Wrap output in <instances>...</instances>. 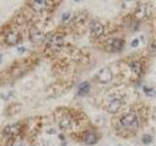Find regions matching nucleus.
I'll list each match as a JSON object with an SVG mask.
<instances>
[{"mask_svg":"<svg viewBox=\"0 0 156 146\" xmlns=\"http://www.w3.org/2000/svg\"><path fill=\"white\" fill-rule=\"evenodd\" d=\"M69 17V14H66V15H63V17H62V19H66V18H68Z\"/></svg>","mask_w":156,"mask_h":146,"instance_id":"a211bd4d","label":"nucleus"},{"mask_svg":"<svg viewBox=\"0 0 156 146\" xmlns=\"http://www.w3.org/2000/svg\"><path fill=\"white\" fill-rule=\"evenodd\" d=\"M58 126L62 130H70L73 128V120L68 116H65L61 119Z\"/></svg>","mask_w":156,"mask_h":146,"instance_id":"1a4fd4ad","label":"nucleus"},{"mask_svg":"<svg viewBox=\"0 0 156 146\" xmlns=\"http://www.w3.org/2000/svg\"><path fill=\"white\" fill-rule=\"evenodd\" d=\"M21 40V35L17 31H10L5 36V42L8 45H16Z\"/></svg>","mask_w":156,"mask_h":146,"instance_id":"0eeeda50","label":"nucleus"},{"mask_svg":"<svg viewBox=\"0 0 156 146\" xmlns=\"http://www.w3.org/2000/svg\"><path fill=\"white\" fill-rule=\"evenodd\" d=\"M90 30H91V34L93 36L96 38H99L104 34V26H102V24L100 22L94 21L91 24Z\"/></svg>","mask_w":156,"mask_h":146,"instance_id":"39448f33","label":"nucleus"},{"mask_svg":"<svg viewBox=\"0 0 156 146\" xmlns=\"http://www.w3.org/2000/svg\"><path fill=\"white\" fill-rule=\"evenodd\" d=\"M120 124L128 130H136L139 128L140 125L139 117L134 112H129L120 119Z\"/></svg>","mask_w":156,"mask_h":146,"instance_id":"f257e3e1","label":"nucleus"},{"mask_svg":"<svg viewBox=\"0 0 156 146\" xmlns=\"http://www.w3.org/2000/svg\"><path fill=\"white\" fill-rule=\"evenodd\" d=\"M122 103H123V101H122L121 97L113 96L110 99V101L108 102V105H107V110H108L110 113H115V112H117L120 109V107L122 106Z\"/></svg>","mask_w":156,"mask_h":146,"instance_id":"20e7f679","label":"nucleus"},{"mask_svg":"<svg viewBox=\"0 0 156 146\" xmlns=\"http://www.w3.org/2000/svg\"><path fill=\"white\" fill-rule=\"evenodd\" d=\"M63 46V37L60 33H55L47 41V48L52 52H58Z\"/></svg>","mask_w":156,"mask_h":146,"instance_id":"f03ea898","label":"nucleus"},{"mask_svg":"<svg viewBox=\"0 0 156 146\" xmlns=\"http://www.w3.org/2000/svg\"><path fill=\"white\" fill-rule=\"evenodd\" d=\"M144 92H146L148 96H152L153 95V90L148 89V88H144Z\"/></svg>","mask_w":156,"mask_h":146,"instance_id":"dca6fc26","label":"nucleus"},{"mask_svg":"<svg viewBox=\"0 0 156 146\" xmlns=\"http://www.w3.org/2000/svg\"><path fill=\"white\" fill-rule=\"evenodd\" d=\"M84 142L88 145H93L97 142V136L92 131H88L84 135Z\"/></svg>","mask_w":156,"mask_h":146,"instance_id":"9b49d317","label":"nucleus"},{"mask_svg":"<svg viewBox=\"0 0 156 146\" xmlns=\"http://www.w3.org/2000/svg\"><path fill=\"white\" fill-rule=\"evenodd\" d=\"M97 78L101 81V83H106L112 79V73L109 68H102V69L98 73Z\"/></svg>","mask_w":156,"mask_h":146,"instance_id":"6e6552de","label":"nucleus"},{"mask_svg":"<svg viewBox=\"0 0 156 146\" xmlns=\"http://www.w3.org/2000/svg\"><path fill=\"white\" fill-rule=\"evenodd\" d=\"M151 141H152V137H151V136L148 135V134L144 135V137H143V142H144V144H148V143L151 142Z\"/></svg>","mask_w":156,"mask_h":146,"instance_id":"2eb2a0df","label":"nucleus"},{"mask_svg":"<svg viewBox=\"0 0 156 146\" xmlns=\"http://www.w3.org/2000/svg\"><path fill=\"white\" fill-rule=\"evenodd\" d=\"M124 45V42L123 40H121V39H114L113 41H112V43L110 44V49L111 51L113 52H117V51H120L122 47H123Z\"/></svg>","mask_w":156,"mask_h":146,"instance_id":"f8f14e48","label":"nucleus"},{"mask_svg":"<svg viewBox=\"0 0 156 146\" xmlns=\"http://www.w3.org/2000/svg\"><path fill=\"white\" fill-rule=\"evenodd\" d=\"M90 90V84L88 82H83L79 85L78 88V92H79V95H85L87 94Z\"/></svg>","mask_w":156,"mask_h":146,"instance_id":"4468645a","label":"nucleus"},{"mask_svg":"<svg viewBox=\"0 0 156 146\" xmlns=\"http://www.w3.org/2000/svg\"><path fill=\"white\" fill-rule=\"evenodd\" d=\"M138 45H139V40H138V39H135V40L132 42V46H133V47H136Z\"/></svg>","mask_w":156,"mask_h":146,"instance_id":"f3484780","label":"nucleus"},{"mask_svg":"<svg viewBox=\"0 0 156 146\" xmlns=\"http://www.w3.org/2000/svg\"><path fill=\"white\" fill-rule=\"evenodd\" d=\"M130 69L135 74L139 75L141 73V65L139 61H132L130 63Z\"/></svg>","mask_w":156,"mask_h":146,"instance_id":"ddd939ff","label":"nucleus"},{"mask_svg":"<svg viewBox=\"0 0 156 146\" xmlns=\"http://www.w3.org/2000/svg\"><path fill=\"white\" fill-rule=\"evenodd\" d=\"M22 130V127L20 124H13L9 125L7 127H5V129L3 130V134L6 137H15L17 136Z\"/></svg>","mask_w":156,"mask_h":146,"instance_id":"7ed1b4c3","label":"nucleus"},{"mask_svg":"<svg viewBox=\"0 0 156 146\" xmlns=\"http://www.w3.org/2000/svg\"><path fill=\"white\" fill-rule=\"evenodd\" d=\"M24 50H26V49H23V48H20V49H19V51L21 52V53H23V52Z\"/></svg>","mask_w":156,"mask_h":146,"instance_id":"6ab92c4d","label":"nucleus"},{"mask_svg":"<svg viewBox=\"0 0 156 146\" xmlns=\"http://www.w3.org/2000/svg\"><path fill=\"white\" fill-rule=\"evenodd\" d=\"M31 8L36 12H44L50 7V2L44 1V0H38V1H33L30 4Z\"/></svg>","mask_w":156,"mask_h":146,"instance_id":"423d86ee","label":"nucleus"},{"mask_svg":"<svg viewBox=\"0 0 156 146\" xmlns=\"http://www.w3.org/2000/svg\"><path fill=\"white\" fill-rule=\"evenodd\" d=\"M20 146H23V145H20Z\"/></svg>","mask_w":156,"mask_h":146,"instance_id":"aec40b11","label":"nucleus"},{"mask_svg":"<svg viewBox=\"0 0 156 146\" xmlns=\"http://www.w3.org/2000/svg\"><path fill=\"white\" fill-rule=\"evenodd\" d=\"M30 38L31 41L34 43H40L44 39V33L37 28H32L30 32Z\"/></svg>","mask_w":156,"mask_h":146,"instance_id":"9d476101","label":"nucleus"}]
</instances>
